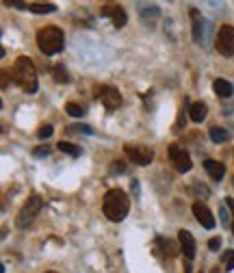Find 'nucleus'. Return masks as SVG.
Instances as JSON below:
<instances>
[{"mask_svg": "<svg viewBox=\"0 0 234 273\" xmlns=\"http://www.w3.org/2000/svg\"><path fill=\"white\" fill-rule=\"evenodd\" d=\"M104 215H107V219L111 221H124L128 211H130V199H128V195L124 193L122 189H111L107 195H104Z\"/></svg>", "mask_w": 234, "mask_h": 273, "instance_id": "obj_1", "label": "nucleus"}, {"mask_svg": "<svg viewBox=\"0 0 234 273\" xmlns=\"http://www.w3.org/2000/svg\"><path fill=\"white\" fill-rule=\"evenodd\" d=\"M11 76L26 93H35L37 91V70H35V63L30 61L28 57H20L18 61L13 63Z\"/></svg>", "mask_w": 234, "mask_h": 273, "instance_id": "obj_2", "label": "nucleus"}, {"mask_svg": "<svg viewBox=\"0 0 234 273\" xmlns=\"http://www.w3.org/2000/svg\"><path fill=\"white\" fill-rule=\"evenodd\" d=\"M37 46L44 54H56L65 48V35L59 26H44L37 33Z\"/></svg>", "mask_w": 234, "mask_h": 273, "instance_id": "obj_3", "label": "nucleus"}, {"mask_svg": "<svg viewBox=\"0 0 234 273\" xmlns=\"http://www.w3.org/2000/svg\"><path fill=\"white\" fill-rule=\"evenodd\" d=\"M42 208H44L42 197H39V195H30V197L26 199V204L22 206V211L18 213V219H15L18 228H26L28 223L39 215V211H42Z\"/></svg>", "mask_w": 234, "mask_h": 273, "instance_id": "obj_4", "label": "nucleus"}, {"mask_svg": "<svg viewBox=\"0 0 234 273\" xmlns=\"http://www.w3.org/2000/svg\"><path fill=\"white\" fill-rule=\"evenodd\" d=\"M215 48L223 57H232L234 54V26L232 24H223L219 28L217 39H215Z\"/></svg>", "mask_w": 234, "mask_h": 273, "instance_id": "obj_5", "label": "nucleus"}, {"mask_svg": "<svg viewBox=\"0 0 234 273\" xmlns=\"http://www.w3.org/2000/svg\"><path fill=\"white\" fill-rule=\"evenodd\" d=\"M95 95L100 98V102L104 104L107 111H115L122 107V93L115 87H95Z\"/></svg>", "mask_w": 234, "mask_h": 273, "instance_id": "obj_6", "label": "nucleus"}, {"mask_svg": "<svg viewBox=\"0 0 234 273\" xmlns=\"http://www.w3.org/2000/svg\"><path fill=\"white\" fill-rule=\"evenodd\" d=\"M169 158H172L174 167H176V169H178L180 174L189 172L191 167H193L189 152H187V150H182L180 146H169Z\"/></svg>", "mask_w": 234, "mask_h": 273, "instance_id": "obj_7", "label": "nucleus"}, {"mask_svg": "<svg viewBox=\"0 0 234 273\" xmlns=\"http://www.w3.org/2000/svg\"><path fill=\"white\" fill-rule=\"evenodd\" d=\"M124 150H126L128 158L137 165H150L152 158H154V152H152L150 148H145V146H130V143H128Z\"/></svg>", "mask_w": 234, "mask_h": 273, "instance_id": "obj_8", "label": "nucleus"}, {"mask_svg": "<svg viewBox=\"0 0 234 273\" xmlns=\"http://www.w3.org/2000/svg\"><path fill=\"white\" fill-rule=\"evenodd\" d=\"M100 13L104 15V18H109L113 24H115V28H122V26H126V22H128V15H126V11L122 9V5H104L102 9H100Z\"/></svg>", "mask_w": 234, "mask_h": 273, "instance_id": "obj_9", "label": "nucleus"}, {"mask_svg": "<svg viewBox=\"0 0 234 273\" xmlns=\"http://www.w3.org/2000/svg\"><path fill=\"white\" fill-rule=\"evenodd\" d=\"M193 215H195V219H197L204 228H208V230H213V228H215V217H213L211 211H208V206H206V204H202V202H195V204H193Z\"/></svg>", "mask_w": 234, "mask_h": 273, "instance_id": "obj_10", "label": "nucleus"}, {"mask_svg": "<svg viewBox=\"0 0 234 273\" xmlns=\"http://www.w3.org/2000/svg\"><path fill=\"white\" fill-rule=\"evenodd\" d=\"M178 243H180L182 254L187 256V260H193V258H195V238H193L191 232L180 230V232H178Z\"/></svg>", "mask_w": 234, "mask_h": 273, "instance_id": "obj_11", "label": "nucleus"}, {"mask_svg": "<svg viewBox=\"0 0 234 273\" xmlns=\"http://www.w3.org/2000/svg\"><path fill=\"white\" fill-rule=\"evenodd\" d=\"M204 169H206V174L211 176L213 180H217V182H219L223 176H225V167H223V163H219V160H213V158L204 160Z\"/></svg>", "mask_w": 234, "mask_h": 273, "instance_id": "obj_12", "label": "nucleus"}, {"mask_svg": "<svg viewBox=\"0 0 234 273\" xmlns=\"http://www.w3.org/2000/svg\"><path fill=\"white\" fill-rule=\"evenodd\" d=\"M189 115H191V119H193V122H195V124L204 122L206 115H208L206 104H204V102H193L191 107H189Z\"/></svg>", "mask_w": 234, "mask_h": 273, "instance_id": "obj_13", "label": "nucleus"}, {"mask_svg": "<svg viewBox=\"0 0 234 273\" xmlns=\"http://www.w3.org/2000/svg\"><path fill=\"white\" fill-rule=\"evenodd\" d=\"M213 89H215V93L219 95V98H230L232 91H234V87H232L230 80H225V78H217L215 83H213Z\"/></svg>", "mask_w": 234, "mask_h": 273, "instance_id": "obj_14", "label": "nucleus"}, {"mask_svg": "<svg viewBox=\"0 0 234 273\" xmlns=\"http://www.w3.org/2000/svg\"><path fill=\"white\" fill-rule=\"evenodd\" d=\"M191 18H193V39H195V44H202L204 42V22L199 20V13L195 9H191Z\"/></svg>", "mask_w": 234, "mask_h": 273, "instance_id": "obj_15", "label": "nucleus"}, {"mask_svg": "<svg viewBox=\"0 0 234 273\" xmlns=\"http://www.w3.org/2000/svg\"><path fill=\"white\" fill-rule=\"evenodd\" d=\"M156 245H158V247H163V252H160V254L169 256V258H174L176 254H180V252H182L180 247L174 243V241H169V238H163V236H158V238H156Z\"/></svg>", "mask_w": 234, "mask_h": 273, "instance_id": "obj_16", "label": "nucleus"}, {"mask_svg": "<svg viewBox=\"0 0 234 273\" xmlns=\"http://www.w3.org/2000/svg\"><path fill=\"white\" fill-rule=\"evenodd\" d=\"M59 148L63 154H70V156H74V158H78L80 154H83V150H80L78 146H74V143H70V141H59Z\"/></svg>", "mask_w": 234, "mask_h": 273, "instance_id": "obj_17", "label": "nucleus"}, {"mask_svg": "<svg viewBox=\"0 0 234 273\" xmlns=\"http://www.w3.org/2000/svg\"><path fill=\"white\" fill-rule=\"evenodd\" d=\"M211 139H213V143H223L230 139V132L225 130V128L215 126V128H211Z\"/></svg>", "mask_w": 234, "mask_h": 273, "instance_id": "obj_18", "label": "nucleus"}, {"mask_svg": "<svg viewBox=\"0 0 234 273\" xmlns=\"http://www.w3.org/2000/svg\"><path fill=\"white\" fill-rule=\"evenodd\" d=\"M52 76H54V80L56 83H61V85H65V83H70V74H68V70L61 65H54V70H52Z\"/></svg>", "mask_w": 234, "mask_h": 273, "instance_id": "obj_19", "label": "nucleus"}, {"mask_svg": "<svg viewBox=\"0 0 234 273\" xmlns=\"http://www.w3.org/2000/svg\"><path fill=\"white\" fill-rule=\"evenodd\" d=\"M28 11H33V13H54L56 7L54 5H46V3H30Z\"/></svg>", "mask_w": 234, "mask_h": 273, "instance_id": "obj_20", "label": "nucleus"}, {"mask_svg": "<svg viewBox=\"0 0 234 273\" xmlns=\"http://www.w3.org/2000/svg\"><path fill=\"white\" fill-rule=\"evenodd\" d=\"M65 111H68V115H72V117H83L85 115V109L80 107V104H76V102H68Z\"/></svg>", "mask_w": 234, "mask_h": 273, "instance_id": "obj_21", "label": "nucleus"}, {"mask_svg": "<svg viewBox=\"0 0 234 273\" xmlns=\"http://www.w3.org/2000/svg\"><path fill=\"white\" fill-rule=\"evenodd\" d=\"M68 132H76V134H93V128L87 124H74L68 126Z\"/></svg>", "mask_w": 234, "mask_h": 273, "instance_id": "obj_22", "label": "nucleus"}, {"mask_svg": "<svg viewBox=\"0 0 234 273\" xmlns=\"http://www.w3.org/2000/svg\"><path fill=\"white\" fill-rule=\"evenodd\" d=\"M223 267L228 271H234V250H228L223 254Z\"/></svg>", "mask_w": 234, "mask_h": 273, "instance_id": "obj_23", "label": "nucleus"}, {"mask_svg": "<svg viewBox=\"0 0 234 273\" xmlns=\"http://www.w3.org/2000/svg\"><path fill=\"white\" fill-rule=\"evenodd\" d=\"M37 136H39V139H48V136H52V126H50V124L42 126V128L37 130Z\"/></svg>", "mask_w": 234, "mask_h": 273, "instance_id": "obj_24", "label": "nucleus"}, {"mask_svg": "<svg viewBox=\"0 0 234 273\" xmlns=\"http://www.w3.org/2000/svg\"><path fill=\"white\" fill-rule=\"evenodd\" d=\"M124 172H126V165L122 160H115V163L111 165V174H124Z\"/></svg>", "mask_w": 234, "mask_h": 273, "instance_id": "obj_25", "label": "nucleus"}, {"mask_svg": "<svg viewBox=\"0 0 234 273\" xmlns=\"http://www.w3.org/2000/svg\"><path fill=\"white\" fill-rule=\"evenodd\" d=\"M193 193H195L197 197H208V189H206V187H199V184L195 182V187H193Z\"/></svg>", "mask_w": 234, "mask_h": 273, "instance_id": "obj_26", "label": "nucleus"}, {"mask_svg": "<svg viewBox=\"0 0 234 273\" xmlns=\"http://www.w3.org/2000/svg\"><path fill=\"white\" fill-rule=\"evenodd\" d=\"M219 217H221V223H223V226H230V215H228V211H225V206L219 208Z\"/></svg>", "mask_w": 234, "mask_h": 273, "instance_id": "obj_27", "label": "nucleus"}, {"mask_svg": "<svg viewBox=\"0 0 234 273\" xmlns=\"http://www.w3.org/2000/svg\"><path fill=\"white\" fill-rule=\"evenodd\" d=\"M208 247H211L213 252H217V250H219V247H221V238H219V236L211 238V241H208Z\"/></svg>", "mask_w": 234, "mask_h": 273, "instance_id": "obj_28", "label": "nucleus"}, {"mask_svg": "<svg viewBox=\"0 0 234 273\" xmlns=\"http://www.w3.org/2000/svg\"><path fill=\"white\" fill-rule=\"evenodd\" d=\"M48 154H50V148H48V146L35 148V156H37V158H42V156H48Z\"/></svg>", "mask_w": 234, "mask_h": 273, "instance_id": "obj_29", "label": "nucleus"}, {"mask_svg": "<svg viewBox=\"0 0 234 273\" xmlns=\"http://www.w3.org/2000/svg\"><path fill=\"white\" fill-rule=\"evenodd\" d=\"M7 5H11V7H18V9L28 11V5H26V3H20V0H7Z\"/></svg>", "mask_w": 234, "mask_h": 273, "instance_id": "obj_30", "label": "nucleus"}, {"mask_svg": "<svg viewBox=\"0 0 234 273\" xmlns=\"http://www.w3.org/2000/svg\"><path fill=\"white\" fill-rule=\"evenodd\" d=\"M223 202H225V206H228L230 211H232V219H234V199H232V197H225ZM232 232H234V221H232Z\"/></svg>", "mask_w": 234, "mask_h": 273, "instance_id": "obj_31", "label": "nucleus"}, {"mask_svg": "<svg viewBox=\"0 0 234 273\" xmlns=\"http://www.w3.org/2000/svg\"><path fill=\"white\" fill-rule=\"evenodd\" d=\"M184 273H191V267H189V264H187V267H184Z\"/></svg>", "mask_w": 234, "mask_h": 273, "instance_id": "obj_32", "label": "nucleus"}, {"mask_svg": "<svg viewBox=\"0 0 234 273\" xmlns=\"http://www.w3.org/2000/svg\"><path fill=\"white\" fill-rule=\"evenodd\" d=\"M46 273H56V271H46Z\"/></svg>", "mask_w": 234, "mask_h": 273, "instance_id": "obj_33", "label": "nucleus"}, {"mask_svg": "<svg viewBox=\"0 0 234 273\" xmlns=\"http://www.w3.org/2000/svg\"><path fill=\"white\" fill-rule=\"evenodd\" d=\"M232 184H234V178H232Z\"/></svg>", "mask_w": 234, "mask_h": 273, "instance_id": "obj_34", "label": "nucleus"}]
</instances>
